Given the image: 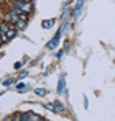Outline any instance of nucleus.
<instances>
[{
	"mask_svg": "<svg viewBox=\"0 0 115 121\" xmlns=\"http://www.w3.org/2000/svg\"><path fill=\"white\" fill-rule=\"evenodd\" d=\"M17 3V7H18L21 12H25V13H31V10H33V5H31V2H28V0H18V2H15Z\"/></svg>",
	"mask_w": 115,
	"mask_h": 121,
	"instance_id": "obj_1",
	"label": "nucleus"
},
{
	"mask_svg": "<svg viewBox=\"0 0 115 121\" xmlns=\"http://www.w3.org/2000/svg\"><path fill=\"white\" fill-rule=\"evenodd\" d=\"M61 33H62V28H59V30H58V33L53 36V39L46 44V48H48V49H54V48L58 46V43L61 41Z\"/></svg>",
	"mask_w": 115,
	"mask_h": 121,
	"instance_id": "obj_2",
	"label": "nucleus"
},
{
	"mask_svg": "<svg viewBox=\"0 0 115 121\" xmlns=\"http://www.w3.org/2000/svg\"><path fill=\"white\" fill-rule=\"evenodd\" d=\"M12 28H15V25H13V23H10V21H5V20H3L2 23H0V33H2V35H7Z\"/></svg>",
	"mask_w": 115,
	"mask_h": 121,
	"instance_id": "obj_3",
	"label": "nucleus"
},
{
	"mask_svg": "<svg viewBox=\"0 0 115 121\" xmlns=\"http://www.w3.org/2000/svg\"><path fill=\"white\" fill-rule=\"evenodd\" d=\"M66 90V79H64V74L59 77V82H58V87H56V92L58 93H64Z\"/></svg>",
	"mask_w": 115,
	"mask_h": 121,
	"instance_id": "obj_4",
	"label": "nucleus"
},
{
	"mask_svg": "<svg viewBox=\"0 0 115 121\" xmlns=\"http://www.w3.org/2000/svg\"><path fill=\"white\" fill-rule=\"evenodd\" d=\"M53 25H54V20H53V18H49V20H43V23H41V26H43L44 30H49Z\"/></svg>",
	"mask_w": 115,
	"mask_h": 121,
	"instance_id": "obj_5",
	"label": "nucleus"
},
{
	"mask_svg": "<svg viewBox=\"0 0 115 121\" xmlns=\"http://www.w3.org/2000/svg\"><path fill=\"white\" fill-rule=\"evenodd\" d=\"M53 106H54V110H56V113H62L66 108H64V105L61 103V101H54L53 103Z\"/></svg>",
	"mask_w": 115,
	"mask_h": 121,
	"instance_id": "obj_6",
	"label": "nucleus"
},
{
	"mask_svg": "<svg viewBox=\"0 0 115 121\" xmlns=\"http://www.w3.org/2000/svg\"><path fill=\"white\" fill-rule=\"evenodd\" d=\"M15 82H18V79H13V77H8L7 80H3V82H2V85H3V87H10V85H13Z\"/></svg>",
	"mask_w": 115,
	"mask_h": 121,
	"instance_id": "obj_7",
	"label": "nucleus"
},
{
	"mask_svg": "<svg viewBox=\"0 0 115 121\" xmlns=\"http://www.w3.org/2000/svg\"><path fill=\"white\" fill-rule=\"evenodd\" d=\"M35 95H36V97H46V95H48V90L39 87V88H36V90H35Z\"/></svg>",
	"mask_w": 115,
	"mask_h": 121,
	"instance_id": "obj_8",
	"label": "nucleus"
},
{
	"mask_svg": "<svg viewBox=\"0 0 115 121\" xmlns=\"http://www.w3.org/2000/svg\"><path fill=\"white\" fill-rule=\"evenodd\" d=\"M15 28H17V30H25V28H26V21L18 18V21L15 23Z\"/></svg>",
	"mask_w": 115,
	"mask_h": 121,
	"instance_id": "obj_9",
	"label": "nucleus"
},
{
	"mask_svg": "<svg viewBox=\"0 0 115 121\" xmlns=\"http://www.w3.org/2000/svg\"><path fill=\"white\" fill-rule=\"evenodd\" d=\"M82 5H84V0H79V2H77V5H76V13H74L76 17H79V15H81V10H82Z\"/></svg>",
	"mask_w": 115,
	"mask_h": 121,
	"instance_id": "obj_10",
	"label": "nucleus"
},
{
	"mask_svg": "<svg viewBox=\"0 0 115 121\" xmlns=\"http://www.w3.org/2000/svg\"><path fill=\"white\" fill-rule=\"evenodd\" d=\"M17 33H18V30H17V28H12V30L7 33V38H8V39H12V38H15V36H17Z\"/></svg>",
	"mask_w": 115,
	"mask_h": 121,
	"instance_id": "obj_11",
	"label": "nucleus"
},
{
	"mask_svg": "<svg viewBox=\"0 0 115 121\" xmlns=\"http://www.w3.org/2000/svg\"><path fill=\"white\" fill-rule=\"evenodd\" d=\"M41 120V116H38L36 113H33V111H30V121H39Z\"/></svg>",
	"mask_w": 115,
	"mask_h": 121,
	"instance_id": "obj_12",
	"label": "nucleus"
},
{
	"mask_svg": "<svg viewBox=\"0 0 115 121\" xmlns=\"http://www.w3.org/2000/svg\"><path fill=\"white\" fill-rule=\"evenodd\" d=\"M17 90H18V92H23V90H26V83H23V82H18V83H17Z\"/></svg>",
	"mask_w": 115,
	"mask_h": 121,
	"instance_id": "obj_13",
	"label": "nucleus"
},
{
	"mask_svg": "<svg viewBox=\"0 0 115 121\" xmlns=\"http://www.w3.org/2000/svg\"><path fill=\"white\" fill-rule=\"evenodd\" d=\"M43 106H44V108H46L48 111H53V113H56V110H54V106H53V103H44Z\"/></svg>",
	"mask_w": 115,
	"mask_h": 121,
	"instance_id": "obj_14",
	"label": "nucleus"
},
{
	"mask_svg": "<svg viewBox=\"0 0 115 121\" xmlns=\"http://www.w3.org/2000/svg\"><path fill=\"white\" fill-rule=\"evenodd\" d=\"M18 18H20V20H25V21H28V15H26L25 12H18Z\"/></svg>",
	"mask_w": 115,
	"mask_h": 121,
	"instance_id": "obj_15",
	"label": "nucleus"
},
{
	"mask_svg": "<svg viewBox=\"0 0 115 121\" xmlns=\"http://www.w3.org/2000/svg\"><path fill=\"white\" fill-rule=\"evenodd\" d=\"M21 67H23V62H21V60H18V62L13 64V69H15V70H18V69H21Z\"/></svg>",
	"mask_w": 115,
	"mask_h": 121,
	"instance_id": "obj_16",
	"label": "nucleus"
},
{
	"mask_svg": "<svg viewBox=\"0 0 115 121\" xmlns=\"http://www.w3.org/2000/svg\"><path fill=\"white\" fill-rule=\"evenodd\" d=\"M26 75H28V72H26V70H23V72H21V74L18 75V80H20V79H25Z\"/></svg>",
	"mask_w": 115,
	"mask_h": 121,
	"instance_id": "obj_17",
	"label": "nucleus"
},
{
	"mask_svg": "<svg viewBox=\"0 0 115 121\" xmlns=\"http://www.w3.org/2000/svg\"><path fill=\"white\" fill-rule=\"evenodd\" d=\"M12 121H20V113L13 115V116H12Z\"/></svg>",
	"mask_w": 115,
	"mask_h": 121,
	"instance_id": "obj_18",
	"label": "nucleus"
},
{
	"mask_svg": "<svg viewBox=\"0 0 115 121\" xmlns=\"http://www.w3.org/2000/svg\"><path fill=\"white\" fill-rule=\"evenodd\" d=\"M62 52H64V51H58V52H56V57H58V59H61V56H62Z\"/></svg>",
	"mask_w": 115,
	"mask_h": 121,
	"instance_id": "obj_19",
	"label": "nucleus"
},
{
	"mask_svg": "<svg viewBox=\"0 0 115 121\" xmlns=\"http://www.w3.org/2000/svg\"><path fill=\"white\" fill-rule=\"evenodd\" d=\"M3 121H12V116H7V118H5Z\"/></svg>",
	"mask_w": 115,
	"mask_h": 121,
	"instance_id": "obj_20",
	"label": "nucleus"
},
{
	"mask_svg": "<svg viewBox=\"0 0 115 121\" xmlns=\"http://www.w3.org/2000/svg\"><path fill=\"white\" fill-rule=\"evenodd\" d=\"M2 44H3V41H2V35H0V46H2Z\"/></svg>",
	"mask_w": 115,
	"mask_h": 121,
	"instance_id": "obj_21",
	"label": "nucleus"
},
{
	"mask_svg": "<svg viewBox=\"0 0 115 121\" xmlns=\"http://www.w3.org/2000/svg\"><path fill=\"white\" fill-rule=\"evenodd\" d=\"M12 2H13V3H15V2H18V0H12Z\"/></svg>",
	"mask_w": 115,
	"mask_h": 121,
	"instance_id": "obj_22",
	"label": "nucleus"
},
{
	"mask_svg": "<svg viewBox=\"0 0 115 121\" xmlns=\"http://www.w3.org/2000/svg\"><path fill=\"white\" fill-rule=\"evenodd\" d=\"M2 3H3V0H0V5H2Z\"/></svg>",
	"mask_w": 115,
	"mask_h": 121,
	"instance_id": "obj_23",
	"label": "nucleus"
},
{
	"mask_svg": "<svg viewBox=\"0 0 115 121\" xmlns=\"http://www.w3.org/2000/svg\"><path fill=\"white\" fill-rule=\"evenodd\" d=\"M39 121H44V120H43V118H41V120H39Z\"/></svg>",
	"mask_w": 115,
	"mask_h": 121,
	"instance_id": "obj_24",
	"label": "nucleus"
},
{
	"mask_svg": "<svg viewBox=\"0 0 115 121\" xmlns=\"http://www.w3.org/2000/svg\"><path fill=\"white\" fill-rule=\"evenodd\" d=\"M28 2H30V0H28Z\"/></svg>",
	"mask_w": 115,
	"mask_h": 121,
	"instance_id": "obj_25",
	"label": "nucleus"
}]
</instances>
